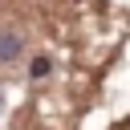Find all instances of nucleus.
Masks as SVG:
<instances>
[{
    "instance_id": "obj_2",
    "label": "nucleus",
    "mask_w": 130,
    "mask_h": 130,
    "mask_svg": "<svg viewBox=\"0 0 130 130\" xmlns=\"http://www.w3.org/2000/svg\"><path fill=\"white\" fill-rule=\"evenodd\" d=\"M28 73H32V77H45V73H49V57H32Z\"/></svg>"
},
{
    "instance_id": "obj_1",
    "label": "nucleus",
    "mask_w": 130,
    "mask_h": 130,
    "mask_svg": "<svg viewBox=\"0 0 130 130\" xmlns=\"http://www.w3.org/2000/svg\"><path fill=\"white\" fill-rule=\"evenodd\" d=\"M20 53V37L16 32H0V61H16Z\"/></svg>"
}]
</instances>
